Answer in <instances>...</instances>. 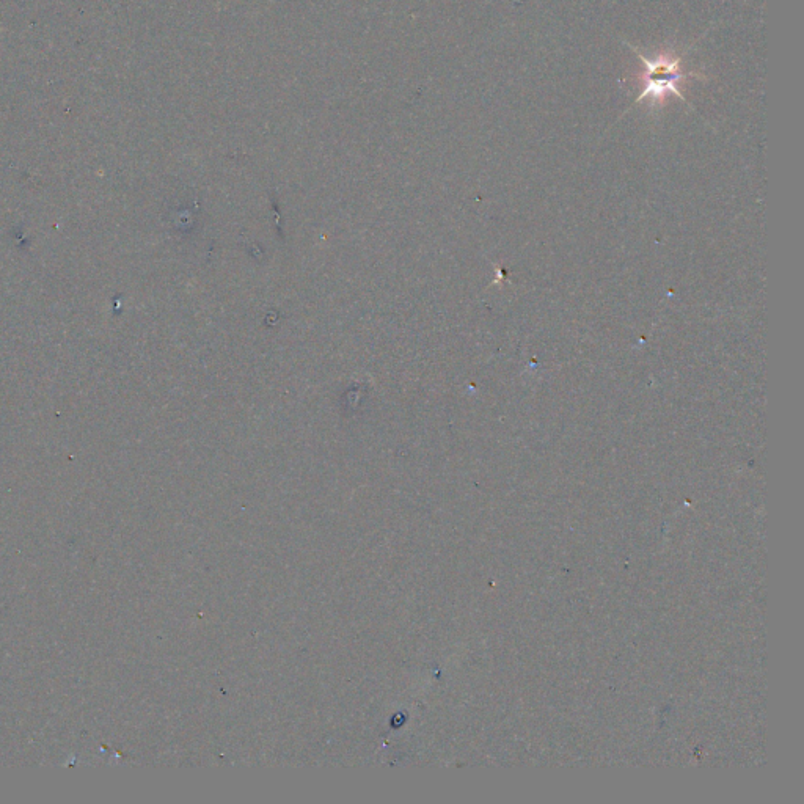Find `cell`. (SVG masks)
Segmentation results:
<instances>
[{"label":"cell","mask_w":804,"mask_h":804,"mask_svg":"<svg viewBox=\"0 0 804 804\" xmlns=\"http://www.w3.org/2000/svg\"><path fill=\"white\" fill-rule=\"evenodd\" d=\"M633 49L641 62H643V90L636 98L635 104L643 103L644 99H651V106H662L668 95L679 96L680 101L688 103L684 93L680 92V84L687 81L688 77H695L696 74L685 73L682 70V57L673 52H660L654 59H647L646 55L641 54L640 49L627 43Z\"/></svg>","instance_id":"cell-1"}]
</instances>
